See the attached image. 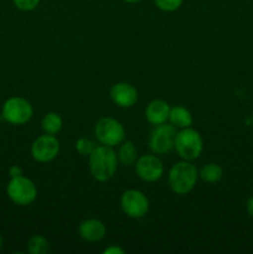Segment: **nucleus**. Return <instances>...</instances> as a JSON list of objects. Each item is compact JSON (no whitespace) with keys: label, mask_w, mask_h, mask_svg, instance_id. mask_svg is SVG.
Wrapping results in <instances>:
<instances>
[{"label":"nucleus","mask_w":253,"mask_h":254,"mask_svg":"<svg viewBox=\"0 0 253 254\" xmlns=\"http://www.w3.org/2000/svg\"><path fill=\"white\" fill-rule=\"evenodd\" d=\"M27 251L31 254H45L49 251V242L42 236L35 235L27 242Z\"/></svg>","instance_id":"nucleus-18"},{"label":"nucleus","mask_w":253,"mask_h":254,"mask_svg":"<svg viewBox=\"0 0 253 254\" xmlns=\"http://www.w3.org/2000/svg\"><path fill=\"white\" fill-rule=\"evenodd\" d=\"M156 4V6L159 7L163 11H175L179 7L181 6L184 0H154Z\"/></svg>","instance_id":"nucleus-20"},{"label":"nucleus","mask_w":253,"mask_h":254,"mask_svg":"<svg viewBox=\"0 0 253 254\" xmlns=\"http://www.w3.org/2000/svg\"><path fill=\"white\" fill-rule=\"evenodd\" d=\"M246 207H247L248 215H250L251 217H253V196H251V197L248 198Z\"/></svg>","instance_id":"nucleus-24"},{"label":"nucleus","mask_w":253,"mask_h":254,"mask_svg":"<svg viewBox=\"0 0 253 254\" xmlns=\"http://www.w3.org/2000/svg\"><path fill=\"white\" fill-rule=\"evenodd\" d=\"M169 121L176 128H189L192 124V116L190 111L185 107L176 106L170 108V114H169Z\"/></svg>","instance_id":"nucleus-14"},{"label":"nucleus","mask_w":253,"mask_h":254,"mask_svg":"<svg viewBox=\"0 0 253 254\" xmlns=\"http://www.w3.org/2000/svg\"><path fill=\"white\" fill-rule=\"evenodd\" d=\"M42 129L46 134H57L62 128V119L57 113H47L41 122Z\"/></svg>","instance_id":"nucleus-16"},{"label":"nucleus","mask_w":253,"mask_h":254,"mask_svg":"<svg viewBox=\"0 0 253 254\" xmlns=\"http://www.w3.org/2000/svg\"><path fill=\"white\" fill-rule=\"evenodd\" d=\"M198 173L195 165L188 161L176 163L169 171V185L178 195H186L196 185Z\"/></svg>","instance_id":"nucleus-2"},{"label":"nucleus","mask_w":253,"mask_h":254,"mask_svg":"<svg viewBox=\"0 0 253 254\" xmlns=\"http://www.w3.org/2000/svg\"><path fill=\"white\" fill-rule=\"evenodd\" d=\"M169 114H170V107L165 101H161V99H155V101L150 102L145 111L146 119L149 123L154 124V126L166 123V121L169 119Z\"/></svg>","instance_id":"nucleus-13"},{"label":"nucleus","mask_w":253,"mask_h":254,"mask_svg":"<svg viewBox=\"0 0 253 254\" xmlns=\"http://www.w3.org/2000/svg\"><path fill=\"white\" fill-rule=\"evenodd\" d=\"M135 171L141 180L146 183L158 181L164 174V166L160 159L154 155H143L136 160Z\"/></svg>","instance_id":"nucleus-10"},{"label":"nucleus","mask_w":253,"mask_h":254,"mask_svg":"<svg viewBox=\"0 0 253 254\" xmlns=\"http://www.w3.org/2000/svg\"><path fill=\"white\" fill-rule=\"evenodd\" d=\"M179 156L184 160L190 161L197 159L201 155L203 149L202 136L195 129L184 128L180 133L176 134L175 146Z\"/></svg>","instance_id":"nucleus-3"},{"label":"nucleus","mask_w":253,"mask_h":254,"mask_svg":"<svg viewBox=\"0 0 253 254\" xmlns=\"http://www.w3.org/2000/svg\"><path fill=\"white\" fill-rule=\"evenodd\" d=\"M119 160L123 165H133L136 160V149L134 146L133 141L126 140L122 144L121 149H119Z\"/></svg>","instance_id":"nucleus-17"},{"label":"nucleus","mask_w":253,"mask_h":254,"mask_svg":"<svg viewBox=\"0 0 253 254\" xmlns=\"http://www.w3.org/2000/svg\"><path fill=\"white\" fill-rule=\"evenodd\" d=\"M123 1L129 2V4H134V2H138V1H140V0H123Z\"/></svg>","instance_id":"nucleus-25"},{"label":"nucleus","mask_w":253,"mask_h":254,"mask_svg":"<svg viewBox=\"0 0 253 254\" xmlns=\"http://www.w3.org/2000/svg\"><path fill=\"white\" fill-rule=\"evenodd\" d=\"M15 6L21 11H31L36 9L37 5L40 4V0H12Z\"/></svg>","instance_id":"nucleus-21"},{"label":"nucleus","mask_w":253,"mask_h":254,"mask_svg":"<svg viewBox=\"0 0 253 254\" xmlns=\"http://www.w3.org/2000/svg\"><path fill=\"white\" fill-rule=\"evenodd\" d=\"M1 247H2V237L1 235H0V250H1Z\"/></svg>","instance_id":"nucleus-26"},{"label":"nucleus","mask_w":253,"mask_h":254,"mask_svg":"<svg viewBox=\"0 0 253 254\" xmlns=\"http://www.w3.org/2000/svg\"><path fill=\"white\" fill-rule=\"evenodd\" d=\"M104 254H124V251L122 248L117 247V246H112V247H108L107 250L103 251Z\"/></svg>","instance_id":"nucleus-23"},{"label":"nucleus","mask_w":253,"mask_h":254,"mask_svg":"<svg viewBox=\"0 0 253 254\" xmlns=\"http://www.w3.org/2000/svg\"><path fill=\"white\" fill-rule=\"evenodd\" d=\"M91 174L96 180L108 181L117 171V155L112 146H96L89 155Z\"/></svg>","instance_id":"nucleus-1"},{"label":"nucleus","mask_w":253,"mask_h":254,"mask_svg":"<svg viewBox=\"0 0 253 254\" xmlns=\"http://www.w3.org/2000/svg\"><path fill=\"white\" fill-rule=\"evenodd\" d=\"M94 134L103 145L114 146L124 140L126 131L123 126L113 118H102L94 127Z\"/></svg>","instance_id":"nucleus-7"},{"label":"nucleus","mask_w":253,"mask_h":254,"mask_svg":"<svg viewBox=\"0 0 253 254\" xmlns=\"http://www.w3.org/2000/svg\"><path fill=\"white\" fill-rule=\"evenodd\" d=\"M9 174H10V176H11V178H17V176L22 175V170H21V168H20V166L12 165L11 168H10Z\"/></svg>","instance_id":"nucleus-22"},{"label":"nucleus","mask_w":253,"mask_h":254,"mask_svg":"<svg viewBox=\"0 0 253 254\" xmlns=\"http://www.w3.org/2000/svg\"><path fill=\"white\" fill-rule=\"evenodd\" d=\"M34 109L27 99L11 97L2 106L1 116L5 122L12 126H22L31 119Z\"/></svg>","instance_id":"nucleus-4"},{"label":"nucleus","mask_w":253,"mask_h":254,"mask_svg":"<svg viewBox=\"0 0 253 254\" xmlns=\"http://www.w3.org/2000/svg\"><path fill=\"white\" fill-rule=\"evenodd\" d=\"M252 123H253V116H252Z\"/></svg>","instance_id":"nucleus-27"},{"label":"nucleus","mask_w":253,"mask_h":254,"mask_svg":"<svg viewBox=\"0 0 253 254\" xmlns=\"http://www.w3.org/2000/svg\"><path fill=\"white\" fill-rule=\"evenodd\" d=\"M111 98L122 108H130L138 101V91L126 82L114 84L111 88Z\"/></svg>","instance_id":"nucleus-11"},{"label":"nucleus","mask_w":253,"mask_h":254,"mask_svg":"<svg viewBox=\"0 0 253 254\" xmlns=\"http://www.w3.org/2000/svg\"><path fill=\"white\" fill-rule=\"evenodd\" d=\"M78 233L87 242H98L106 235V226L99 220L89 218L79 225Z\"/></svg>","instance_id":"nucleus-12"},{"label":"nucleus","mask_w":253,"mask_h":254,"mask_svg":"<svg viewBox=\"0 0 253 254\" xmlns=\"http://www.w3.org/2000/svg\"><path fill=\"white\" fill-rule=\"evenodd\" d=\"M7 196L14 203L19 206H27L37 197L36 185L25 176L11 178L6 188Z\"/></svg>","instance_id":"nucleus-5"},{"label":"nucleus","mask_w":253,"mask_h":254,"mask_svg":"<svg viewBox=\"0 0 253 254\" xmlns=\"http://www.w3.org/2000/svg\"><path fill=\"white\" fill-rule=\"evenodd\" d=\"M76 150L79 155H83V156H89L92 154V151L94 150L96 145L92 140L87 138H79L78 140L76 141Z\"/></svg>","instance_id":"nucleus-19"},{"label":"nucleus","mask_w":253,"mask_h":254,"mask_svg":"<svg viewBox=\"0 0 253 254\" xmlns=\"http://www.w3.org/2000/svg\"><path fill=\"white\" fill-rule=\"evenodd\" d=\"M200 176L203 181H206V183L216 184L222 179L223 170L218 164L210 163L201 169Z\"/></svg>","instance_id":"nucleus-15"},{"label":"nucleus","mask_w":253,"mask_h":254,"mask_svg":"<svg viewBox=\"0 0 253 254\" xmlns=\"http://www.w3.org/2000/svg\"><path fill=\"white\" fill-rule=\"evenodd\" d=\"M60 151V143L51 134L39 136L31 145V155L39 163H49L54 160Z\"/></svg>","instance_id":"nucleus-9"},{"label":"nucleus","mask_w":253,"mask_h":254,"mask_svg":"<svg viewBox=\"0 0 253 254\" xmlns=\"http://www.w3.org/2000/svg\"><path fill=\"white\" fill-rule=\"evenodd\" d=\"M121 206L126 216L131 218H140L148 213L149 200L141 191L126 190L122 195Z\"/></svg>","instance_id":"nucleus-8"},{"label":"nucleus","mask_w":253,"mask_h":254,"mask_svg":"<svg viewBox=\"0 0 253 254\" xmlns=\"http://www.w3.org/2000/svg\"><path fill=\"white\" fill-rule=\"evenodd\" d=\"M175 138L176 130L173 124L171 126L166 123L159 124V126H155V128L151 131L149 146L154 154L164 155L173 150L175 146Z\"/></svg>","instance_id":"nucleus-6"}]
</instances>
